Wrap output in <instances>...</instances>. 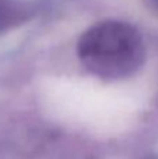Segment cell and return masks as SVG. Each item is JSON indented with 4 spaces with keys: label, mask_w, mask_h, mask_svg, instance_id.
<instances>
[{
    "label": "cell",
    "mask_w": 158,
    "mask_h": 159,
    "mask_svg": "<svg viewBox=\"0 0 158 159\" xmlns=\"http://www.w3.org/2000/svg\"><path fill=\"white\" fill-rule=\"evenodd\" d=\"M77 56L91 74L104 80H122L134 74L143 64L144 43L132 25L104 21L80 36Z\"/></svg>",
    "instance_id": "6da1fadb"
},
{
    "label": "cell",
    "mask_w": 158,
    "mask_h": 159,
    "mask_svg": "<svg viewBox=\"0 0 158 159\" xmlns=\"http://www.w3.org/2000/svg\"><path fill=\"white\" fill-rule=\"evenodd\" d=\"M24 17V10L13 0H0V31L18 24Z\"/></svg>",
    "instance_id": "7a4b0ae2"
},
{
    "label": "cell",
    "mask_w": 158,
    "mask_h": 159,
    "mask_svg": "<svg viewBox=\"0 0 158 159\" xmlns=\"http://www.w3.org/2000/svg\"><path fill=\"white\" fill-rule=\"evenodd\" d=\"M150 2H151V3H153V4H154V6H156V7H157V8H158V0H150Z\"/></svg>",
    "instance_id": "3957f363"
}]
</instances>
